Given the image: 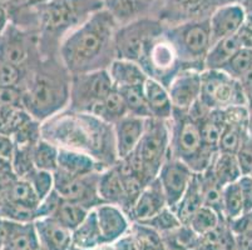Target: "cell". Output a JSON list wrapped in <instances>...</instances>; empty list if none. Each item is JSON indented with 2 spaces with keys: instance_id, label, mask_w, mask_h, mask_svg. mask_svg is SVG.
<instances>
[{
  "instance_id": "cell-54",
  "label": "cell",
  "mask_w": 252,
  "mask_h": 250,
  "mask_svg": "<svg viewBox=\"0 0 252 250\" xmlns=\"http://www.w3.org/2000/svg\"><path fill=\"white\" fill-rule=\"evenodd\" d=\"M241 85L242 89H244V93L246 95V100H247V108L251 109L252 108V69L242 78L241 80Z\"/></svg>"
},
{
  "instance_id": "cell-29",
  "label": "cell",
  "mask_w": 252,
  "mask_h": 250,
  "mask_svg": "<svg viewBox=\"0 0 252 250\" xmlns=\"http://www.w3.org/2000/svg\"><path fill=\"white\" fill-rule=\"evenodd\" d=\"M240 40L236 35L221 39L211 45L205 58L203 68L208 70H221L233 55L241 49Z\"/></svg>"
},
{
  "instance_id": "cell-35",
  "label": "cell",
  "mask_w": 252,
  "mask_h": 250,
  "mask_svg": "<svg viewBox=\"0 0 252 250\" xmlns=\"http://www.w3.org/2000/svg\"><path fill=\"white\" fill-rule=\"evenodd\" d=\"M4 201L19 204V205L27 206V208H31L34 210H36L39 203H40L31 183L23 178H17L6 188L5 192L1 195V199H0V204L4 203Z\"/></svg>"
},
{
  "instance_id": "cell-38",
  "label": "cell",
  "mask_w": 252,
  "mask_h": 250,
  "mask_svg": "<svg viewBox=\"0 0 252 250\" xmlns=\"http://www.w3.org/2000/svg\"><path fill=\"white\" fill-rule=\"evenodd\" d=\"M143 85L127 86V88L118 89V90L121 91L123 96L128 115L148 119L151 118V114L147 100H146V95H144Z\"/></svg>"
},
{
  "instance_id": "cell-30",
  "label": "cell",
  "mask_w": 252,
  "mask_h": 250,
  "mask_svg": "<svg viewBox=\"0 0 252 250\" xmlns=\"http://www.w3.org/2000/svg\"><path fill=\"white\" fill-rule=\"evenodd\" d=\"M39 245L38 235L33 223L9 222L8 238L3 250H33Z\"/></svg>"
},
{
  "instance_id": "cell-28",
  "label": "cell",
  "mask_w": 252,
  "mask_h": 250,
  "mask_svg": "<svg viewBox=\"0 0 252 250\" xmlns=\"http://www.w3.org/2000/svg\"><path fill=\"white\" fill-rule=\"evenodd\" d=\"M0 6L6 11L10 23L38 31V14L29 0H0Z\"/></svg>"
},
{
  "instance_id": "cell-9",
  "label": "cell",
  "mask_w": 252,
  "mask_h": 250,
  "mask_svg": "<svg viewBox=\"0 0 252 250\" xmlns=\"http://www.w3.org/2000/svg\"><path fill=\"white\" fill-rule=\"evenodd\" d=\"M40 58L38 31L9 22L0 34V60L22 68L28 74Z\"/></svg>"
},
{
  "instance_id": "cell-13",
  "label": "cell",
  "mask_w": 252,
  "mask_h": 250,
  "mask_svg": "<svg viewBox=\"0 0 252 250\" xmlns=\"http://www.w3.org/2000/svg\"><path fill=\"white\" fill-rule=\"evenodd\" d=\"M53 176H54V190L63 200L77 203L86 206L89 210L103 204L98 196L97 190L99 173L73 176L61 170H56L53 173Z\"/></svg>"
},
{
  "instance_id": "cell-63",
  "label": "cell",
  "mask_w": 252,
  "mask_h": 250,
  "mask_svg": "<svg viewBox=\"0 0 252 250\" xmlns=\"http://www.w3.org/2000/svg\"><path fill=\"white\" fill-rule=\"evenodd\" d=\"M69 250H84V249H79V248H77V247H74V245H72V248H70Z\"/></svg>"
},
{
  "instance_id": "cell-8",
  "label": "cell",
  "mask_w": 252,
  "mask_h": 250,
  "mask_svg": "<svg viewBox=\"0 0 252 250\" xmlns=\"http://www.w3.org/2000/svg\"><path fill=\"white\" fill-rule=\"evenodd\" d=\"M166 24L158 18H144L118 27L114 34L116 59L138 63L152 41L163 34Z\"/></svg>"
},
{
  "instance_id": "cell-50",
  "label": "cell",
  "mask_w": 252,
  "mask_h": 250,
  "mask_svg": "<svg viewBox=\"0 0 252 250\" xmlns=\"http://www.w3.org/2000/svg\"><path fill=\"white\" fill-rule=\"evenodd\" d=\"M236 36L240 40L242 48L252 50V14L246 13V17H245Z\"/></svg>"
},
{
  "instance_id": "cell-53",
  "label": "cell",
  "mask_w": 252,
  "mask_h": 250,
  "mask_svg": "<svg viewBox=\"0 0 252 250\" xmlns=\"http://www.w3.org/2000/svg\"><path fill=\"white\" fill-rule=\"evenodd\" d=\"M113 247L116 250H137L136 242H134V238L130 231L126 234V235H123L121 239L114 242Z\"/></svg>"
},
{
  "instance_id": "cell-60",
  "label": "cell",
  "mask_w": 252,
  "mask_h": 250,
  "mask_svg": "<svg viewBox=\"0 0 252 250\" xmlns=\"http://www.w3.org/2000/svg\"><path fill=\"white\" fill-rule=\"evenodd\" d=\"M249 135L252 138V108L249 109Z\"/></svg>"
},
{
  "instance_id": "cell-11",
  "label": "cell",
  "mask_w": 252,
  "mask_h": 250,
  "mask_svg": "<svg viewBox=\"0 0 252 250\" xmlns=\"http://www.w3.org/2000/svg\"><path fill=\"white\" fill-rule=\"evenodd\" d=\"M113 86L107 69L70 75L69 105L67 109L91 113V110L104 99Z\"/></svg>"
},
{
  "instance_id": "cell-23",
  "label": "cell",
  "mask_w": 252,
  "mask_h": 250,
  "mask_svg": "<svg viewBox=\"0 0 252 250\" xmlns=\"http://www.w3.org/2000/svg\"><path fill=\"white\" fill-rule=\"evenodd\" d=\"M104 169H107L104 165L100 164L98 160L86 153L59 148L57 170H61L73 176H82L93 173H100Z\"/></svg>"
},
{
  "instance_id": "cell-45",
  "label": "cell",
  "mask_w": 252,
  "mask_h": 250,
  "mask_svg": "<svg viewBox=\"0 0 252 250\" xmlns=\"http://www.w3.org/2000/svg\"><path fill=\"white\" fill-rule=\"evenodd\" d=\"M0 218L15 223H33L35 220V210L19 204L4 201L0 204Z\"/></svg>"
},
{
  "instance_id": "cell-44",
  "label": "cell",
  "mask_w": 252,
  "mask_h": 250,
  "mask_svg": "<svg viewBox=\"0 0 252 250\" xmlns=\"http://www.w3.org/2000/svg\"><path fill=\"white\" fill-rule=\"evenodd\" d=\"M23 179L31 183L39 200L44 199L54 189V176H53V173H49V171L33 168Z\"/></svg>"
},
{
  "instance_id": "cell-64",
  "label": "cell",
  "mask_w": 252,
  "mask_h": 250,
  "mask_svg": "<svg viewBox=\"0 0 252 250\" xmlns=\"http://www.w3.org/2000/svg\"><path fill=\"white\" fill-rule=\"evenodd\" d=\"M251 175H252V174H251Z\"/></svg>"
},
{
  "instance_id": "cell-58",
  "label": "cell",
  "mask_w": 252,
  "mask_h": 250,
  "mask_svg": "<svg viewBox=\"0 0 252 250\" xmlns=\"http://www.w3.org/2000/svg\"><path fill=\"white\" fill-rule=\"evenodd\" d=\"M240 3H241V5L244 6L246 13L252 14V0H240Z\"/></svg>"
},
{
  "instance_id": "cell-17",
  "label": "cell",
  "mask_w": 252,
  "mask_h": 250,
  "mask_svg": "<svg viewBox=\"0 0 252 250\" xmlns=\"http://www.w3.org/2000/svg\"><path fill=\"white\" fill-rule=\"evenodd\" d=\"M224 110V125L219 140V151L236 154L238 146L249 134V108L231 107Z\"/></svg>"
},
{
  "instance_id": "cell-16",
  "label": "cell",
  "mask_w": 252,
  "mask_h": 250,
  "mask_svg": "<svg viewBox=\"0 0 252 250\" xmlns=\"http://www.w3.org/2000/svg\"><path fill=\"white\" fill-rule=\"evenodd\" d=\"M103 9L123 27L144 18H158L161 0H103Z\"/></svg>"
},
{
  "instance_id": "cell-51",
  "label": "cell",
  "mask_w": 252,
  "mask_h": 250,
  "mask_svg": "<svg viewBox=\"0 0 252 250\" xmlns=\"http://www.w3.org/2000/svg\"><path fill=\"white\" fill-rule=\"evenodd\" d=\"M238 188L241 192L242 201H244V210L251 212L252 210V175H242L237 180Z\"/></svg>"
},
{
  "instance_id": "cell-56",
  "label": "cell",
  "mask_w": 252,
  "mask_h": 250,
  "mask_svg": "<svg viewBox=\"0 0 252 250\" xmlns=\"http://www.w3.org/2000/svg\"><path fill=\"white\" fill-rule=\"evenodd\" d=\"M8 24H9L8 14H6V11L0 6V34L3 33V30L5 29V27Z\"/></svg>"
},
{
  "instance_id": "cell-20",
  "label": "cell",
  "mask_w": 252,
  "mask_h": 250,
  "mask_svg": "<svg viewBox=\"0 0 252 250\" xmlns=\"http://www.w3.org/2000/svg\"><path fill=\"white\" fill-rule=\"evenodd\" d=\"M166 206H168L166 196L158 179L156 178L142 189L141 194L136 199L127 215L132 223H142L144 220L155 217Z\"/></svg>"
},
{
  "instance_id": "cell-2",
  "label": "cell",
  "mask_w": 252,
  "mask_h": 250,
  "mask_svg": "<svg viewBox=\"0 0 252 250\" xmlns=\"http://www.w3.org/2000/svg\"><path fill=\"white\" fill-rule=\"evenodd\" d=\"M118 29L104 9L64 36L58 56L70 75L108 69L116 59L114 34Z\"/></svg>"
},
{
  "instance_id": "cell-42",
  "label": "cell",
  "mask_w": 252,
  "mask_h": 250,
  "mask_svg": "<svg viewBox=\"0 0 252 250\" xmlns=\"http://www.w3.org/2000/svg\"><path fill=\"white\" fill-rule=\"evenodd\" d=\"M139 224L147 225L148 228L153 229V230H156L157 233L161 234V235L171 233V231L176 230V229L180 228L181 225H183L180 222V219L177 218V215H176V213L173 212V209L169 208V206H166L164 209H162L161 212L157 213L155 217L144 220V222H142V223Z\"/></svg>"
},
{
  "instance_id": "cell-47",
  "label": "cell",
  "mask_w": 252,
  "mask_h": 250,
  "mask_svg": "<svg viewBox=\"0 0 252 250\" xmlns=\"http://www.w3.org/2000/svg\"><path fill=\"white\" fill-rule=\"evenodd\" d=\"M236 159H237L242 175H251L252 174V138L249 134L244 138L237 151H236Z\"/></svg>"
},
{
  "instance_id": "cell-4",
  "label": "cell",
  "mask_w": 252,
  "mask_h": 250,
  "mask_svg": "<svg viewBox=\"0 0 252 250\" xmlns=\"http://www.w3.org/2000/svg\"><path fill=\"white\" fill-rule=\"evenodd\" d=\"M39 50L42 56L58 55L61 41L73 29L103 9V0H47L35 5Z\"/></svg>"
},
{
  "instance_id": "cell-33",
  "label": "cell",
  "mask_w": 252,
  "mask_h": 250,
  "mask_svg": "<svg viewBox=\"0 0 252 250\" xmlns=\"http://www.w3.org/2000/svg\"><path fill=\"white\" fill-rule=\"evenodd\" d=\"M89 114L97 116V118L102 119V120L107 121L109 124L117 123L119 119L128 115L122 94L116 86H113V89L105 95L104 99L98 103L91 110Z\"/></svg>"
},
{
  "instance_id": "cell-39",
  "label": "cell",
  "mask_w": 252,
  "mask_h": 250,
  "mask_svg": "<svg viewBox=\"0 0 252 250\" xmlns=\"http://www.w3.org/2000/svg\"><path fill=\"white\" fill-rule=\"evenodd\" d=\"M245 213L244 201L237 182L222 188V215L226 222L236 219Z\"/></svg>"
},
{
  "instance_id": "cell-27",
  "label": "cell",
  "mask_w": 252,
  "mask_h": 250,
  "mask_svg": "<svg viewBox=\"0 0 252 250\" xmlns=\"http://www.w3.org/2000/svg\"><path fill=\"white\" fill-rule=\"evenodd\" d=\"M203 205V196H202V187H201L200 175L194 173L189 188L172 209L176 213L177 218L180 219L183 225H187L194 213L200 209Z\"/></svg>"
},
{
  "instance_id": "cell-62",
  "label": "cell",
  "mask_w": 252,
  "mask_h": 250,
  "mask_svg": "<svg viewBox=\"0 0 252 250\" xmlns=\"http://www.w3.org/2000/svg\"><path fill=\"white\" fill-rule=\"evenodd\" d=\"M33 250H45V249H44V248H43V247H40V244H39L38 247H36V248H34Z\"/></svg>"
},
{
  "instance_id": "cell-31",
  "label": "cell",
  "mask_w": 252,
  "mask_h": 250,
  "mask_svg": "<svg viewBox=\"0 0 252 250\" xmlns=\"http://www.w3.org/2000/svg\"><path fill=\"white\" fill-rule=\"evenodd\" d=\"M196 120L198 121L201 138L205 146L212 150H219V140L224 125V110H207Z\"/></svg>"
},
{
  "instance_id": "cell-43",
  "label": "cell",
  "mask_w": 252,
  "mask_h": 250,
  "mask_svg": "<svg viewBox=\"0 0 252 250\" xmlns=\"http://www.w3.org/2000/svg\"><path fill=\"white\" fill-rule=\"evenodd\" d=\"M252 69V50L241 48L227 64L221 69L222 72L237 80H241Z\"/></svg>"
},
{
  "instance_id": "cell-59",
  "label": "cell",
  "mask_w": 252,
  "mask_h": 250,
  "mask_svg": "<svg viewBox=\"0 0 252 250\" xmlns=\"http://www.w3.org/2000/svg\"><path fill=\"white\" fill-rule=\"evenodd\" d=\"M93 250H116V249H114L113 244H102Z\"/></svg>"
},
{
  "instance_id": "cell-61",
  "label": "cell",
  "mask_w": 252,
  "mask_h": 250,
  "mask_svg": "<svg viewBox=\"0 0 252 250\" xmlns=\"http://www.w3.org/2000/svg\"><path fill=\"white\" fill-rule=\"evenodd\" d=\"M44 1H47V0H29V3L32 4V5H38V4H42L44 3Z\"/></svg>"
},
{
  "instance_id": "cell-40",
  "label": "cell",
  "mask_w": 252,
  "mask_h": 250,
  "mask_svg": "<svg viewBox=\"0 0 252 250\" xmlns=\"http://www.w3.org/2000/svg\"><path fill=\"white\" fill-rule=\"evenodd\" d=\"M223 218L214 210L212 208H208V206L202 205L200 209L194 213L193 217L189 219V222L187 223V225L197 234V235H205V234L210 233L214 229H216L220 224L223 222Z\"/></svg>"
},
{
  "instance_id": "cell-3",
  "label": "cell",
  "mask_w": 252,
  "mask_h": 250,
  "mask_svg": "<svg viewBox=\"0 0 252 250\" xmlns=\"http://www.w3.org/2000/svg\"><path fill=\"white\" fill-rule=\"evenodd\" d=\"M22 88L23 108L39 123L69 105L70 74L58 55L42 56L27 74Z\"/></svg>"
},
{
  "instance_id": "cell-52",
  "label": "cell",
  "mask_w": 252,
  "mask_h": 250,
  "mask_svg": "<svg viewBox=\"0 0 252 250\" xmlns=\"http://www.w3.org/2000/svg\"><path fill=\"white\" fill-rule=\"evenodd\" d=\"M14 141L11 139V137L0 133V158L11 162L13 159V154H14Z\"/></svg>"
},
{
  "instance_id": "cell-37",
  "label": "cell",
  "mask_w": 252,
  "mask_h": 250,
  "mask_svg": "<svg viewBox=\"0 0 252 250\" xmlns=\"http://www.w3.org/2000/svg\"><path fill=\"white\" fill-rule=\"evenodd\" d=\"M89 212L91 210L87 209L86 206L79 205L77 203H72V201L62 200V203L59 204L52 218H54L58 223H61L62 225L73 231L83 223V220L86 219Z\"/></svg>"
},
{
  "instance_id": "cell-21",
  "label": "cell",
  "mask_w": 252,
  "mask_h": 250,
  "mask_svg": "<svg viewBox=\"0 0 252 250\" xmlns=\"http://www.w3.org/2000/svg\"><path fill=\"white\" fill-rule=\"evenodd\" d=\"M146 121L147 119L126 115L113 124L114 143L118 160L125 159L133 153L143 135Z\"/></svg>"
},
{
  "instance_id": "cell-15",
  "label": "cell",
  "mask_w": 252,
  "mask_h": 250,
  "mask_svg": "<svg viewBox=\"0 0 252 250\" xmlns=\"http://www.w3.org/2000/svg\"><path fill=\"white\" fill-rule=\"evenodd\" d=\"M201 73L202 70L200 69H181L169 82L167 89L173 109L189 111L200 100Z\"/></svg>"
},
{
  "instance_id": "cell-22",
  "label": "cell",
  "mask_w": 252,
  "mask_h": 250,
  "mask_svg": "<svg viewBox=\"0 0 252 250\" xmlns=\"http://www.w3.org/2000/svg\"><path fill=\"white\" fill-rule=\"evenodd\" d=\"M34 226L39 244L45 250H69L72 248V231L54 218H39L34 220Z\"/></svg>"
},
{
  "instance_id": "cell-48",
  "label": "cell",
  "mask_w": 252,
  "mask_h": 250,
  "mask_svg": "<svg viewBox=\"0 0 252 250\" xmlns=\"http://www.w3.org/2000/svg\"><path fill=\"white\" fill-rule=\"evenodd\" d=\"M0 107L23 108V88L0 85Z\"/></svg>"
},
{
  "instance_id": "cell-25",
  "label": "cell",
  "mask_w": 252,
  "mask_h": 250,
  "mask_svg": "<svg viewBox=\"0 0 252 250\" xmlns=\"http://www.w3.org/2000/svg\"><path fill=\"white\" fill-rule=\"evenodd\" d=\"M143 90L151 118L158 119V120H168L175 109L172 105L167 86L152 78H148L144 83Z\"/></svg>"
},
{
  "instance_id": "cell-32",
  "label": "cell",
  "mask_w": 252,
  "mask_h": 250,
  "mask_svg": "<svg viewBox=\"0 0 252 250\" xmlns=\"http://www.w3.org/2000/svg\"><path fill=\"white\" fill-rule=\"evenodd\" d=\"M72 242L74 247L84 250H93L103 244L94 209H92L83 223L72 231Z\"/></svg>"
},
{
  "instance_id": "cell-34",
  "label": "cell",
  "mask_w": 252,
  "mask_h": 250,
  "mask_svg": "<svg viewBox=\"0 0 252 250\" xmlns=\"http://www.w3.org/2000/svg\"><path fill=\"white\" fill-rule=\"evenodd\" d=\"M210 170L221 187L236 183L242 176L236 155L230 153L219 151L211 163Z\"/></svg>"
},
{
  "instance_id": "cell-6",
  "label": "cell",
  "mask_w": 252,
  "mask_h": 250,
  "mask_svg": "<svg viewBox=\"0 0 252 250\" xmlns=\"http://www.w3.org/2000/svg\"><path fill=\"white\" fill-rule=\"evenodd\" d=\"M169 155V129L167 120L148 118L138 145L129 157L125 158L132 170L147 185L157 178Z\"/></svg>"
},
{
  "instance_id": "cell-26",
  "label": "cell",
  "mask_w": 252,
  "mask_h": 250,
  "mask_svg": "<svg viewBox=\"0 0 252 250\" xmlns=\"http://www.w3.org/2000/svg\"><path fill=\"white\" fill-rule=\"evenodd\" d=\"M107 70L113 85L117 89L143 85L148 79L147 74L137 61L126 60V59H114Z\"/></svg>"
},
{
  "instance_id": "cell-36",
  "label": "cell",
  "mask_w": 252,
  "mask_h": 250,
  "mask_svg": "<svg viewBox=\"0 0 252 250\" xmlns=\"http://www.w3.org/2000/svg\"><path fill=\"white\" fill-rule=\"evenodd\" d=\"M59 148L45 139H40L32 151L34 168L54 173L58 168Z\"/></svg>"
},
{
  "instance_id": "cell-18",
  "label": "cell",
  "mask_w": 252,
  "mask_h": 250,
  "mask_svg": "<svg viewBox=\"0 0 252 250\" xmlns=\"http://www.w3.org/2000/svg\"><path fill=\"white\" fill-rule=\"evenodd\" d=\"M245 17L246 10L240 1L219 6L208 18L212 44L221 39L236 35Z\"/></svg>"
},
{
  "instance_id": "cell-5",
  "label": "cell",
  "mask_w": 252,
  "mask_h": 250,
  "mask_svg": "<svg viewBox=\"0 0 252 250\" xmlns=\"http://www.w3.org/2000/svg\"><path fill=\"white\" fill-rule=\"evenodd\" d=\"M169 129V155L182 160L193 173H203L219 150L205 146L198 121L189 113L173 110L167 120Z\"/></svg>"
},
{
  "instance_id": "cell-24",
  "label": "cell",
  "mask_w": 252,
  "mask_h": 250,
  "mask_svg": "<svg viewBox=\"0 0 252 250\" xmlns=\"http://www.w3.org/2000/svg\"><path fill=\"white\" fill-rule=\"evenodd\" d=\"M98 196L103 204H112L119 206L126 213L127 208V199H126L125 188H123L122 179L119 175L116 164L111 168L100 171L97 183Z\"/></svg>"
},
{
  "instance_id": "cell-57",
  "label": "cell",
  "mask_w": 252,
  "mask_h": 250,
  "mask_svg": "<svg viewBox=\"0 0 252 250\" xmlns=\"http://www.w3.org/2000/svg\"><path fill=\"white\" fill-rule=\"evenodd\" d=\"M8 169H13V167H11V162L4 159V158H0V171L8 170Z\"/></svg>"
},
{
  "instance_id": "cell-55",
  "label": "cell",
  "mask_w": 252,
  "mask_h": 250,
  "mask_svg": "<svg viewBox=\"0 0 252 250\" xmlns=\"http://www.w3.org/2000/svg\"><path fill=\"white\" fill-rule=\"evenodd\" d=\"M8 231H9V220L0 218V250H3L4 244L8 238Z\"/></svg>"
},
{
  "instance_id": "cell-46",
  "label": "cell",
  "mask_w": 252,
  "mask_h": 250,
  "mask_svg": "<svg viewBox=\"0 0 252 250\" xmlns=\"http://www.w3.org/2000/svg\"><path fill=\"white\" fill-rule=\"evenodd\" d=\"M27 73L22 68L0 60V85L3 86H20L22 88Z\"/></svg>"
},
{
  "instance_id": "cell-12",
  "label": "cell",
  "mask_w": 252,
  "mask_h": 250,
  "mask_svg": "<svg viewBox=\"0 0 252 250\" xmlns=\"http://www.w3.org/2000/svg\"><path fill=\"white\" fill-rule=\"evenodd\" d=\"M138 64L148 78H152L166 86L182 69L175 49L163 34L151 43Z\"/></svg>"
},
{
  "instance_id": "cell-19",
  "label": "cell",
  "mask_w": 252,
  "mask_h": 250,
  "mask_svg": "<svg viewBox=\"0 0 252 250\" xmlns=\"http://www.w3.org/2000/svg\"><path fill=\"white\" fill-rule=\"evenodd\" d=\"M103 244H113L130 231L132 222L119 206L100 204L94 208Z\"/></svg>"
},
{
  "instance_id": "cell-10",
  "label": "cell",
  "mask_w": 252,
  "mask_h": 250,
  "mask_svg": "<svg viewBox=\"0 0 252 250\" xmlns=\"http://www.w3.org/2000/svg\"><path fill=\"white\" fill-rule=\"evenodd\" d=\"M200 102L210 110L247 107L246 95L240 80L222 70L208 69H203L201 73Z\"/></svg>"
},
{
  "instance_id": "cell-7",
  "label": "cell",
  "mask_w": 252,
  "mask_h": 250,
  "mask_svg": "<svg viewBox=\"0 0 252 250\" xmlns=\"http://www.w3.org/2000/svg\"><path fill=\"white\" fill-rule=\"evenodd\" d=\"M163 35L175 49L182 69H205V58L212 45L208 18L166 25Z\"/></svg>"
},
{
  "instance_id": "cell-41",
  "label": "cell",
  "mask_w": 252,
  "mask_h": 250,
  "mask_svg": "<svg viewBox=\"0 0 252 250\" xmlns=\"http://www.w3.org/2000/svg\"><path fill=\"white\" fill-rule=\"evenodd\" d=\"M130 233L136 242L137 250H166L161 234L148 228L147 225L132 223Z\"/></svg>"
},
{
  "instance_id": "cell-49",
  "label": "cell",
  "mask_w": 252,
  "mask_h": 250,
  "mask_svg": "<svg viewBox=\"0 0 252 250\" xmlns=\"http://www.w3.org/2000/svg\"><path fill=\"white\" fill-rule=\"evenodd\" d=\"M63 199L58 195V193L53 189L52 192L45 196L44 199L40 200L38 208L35 210V220L39 219V218H48L52 217L54 213H56L57 208L59 206V204L62 203Z\"/></svg>"
},
{
  "instance_id": "cell-1",
  "label": "cell",
  "mask_w": 252,
  "mask_h": 250,
  "mask_svg": "<svg viewBox=\"0 0 252 250\" xmlns=\"http://www.w3.org/2000/svg\"><path fill=\"white\" fill-rule=\"evenodd\" d=\"M42 138L58 148L86 153L111 168L118 162L113 124L89 113L64 109L40 124Z\"/></svg>"
},
{
  "instance_id": "cell-14",
  "label": "cell",
  "mask_w": 252,
  "mask_h": 250,
  "mask_svg": "<svg viewBox=\"0 0 252 250\" xmlns=\"http://www.w3.org/2000/svg\"><path fill=\"white\" fill-rule=\"evenodd\" d=\"M193 174L186 163L168 155L158 173L157 179L161 184L167 205L169 208H173L182 198L193 178Z\"/></svg>"
}]
</instances>
